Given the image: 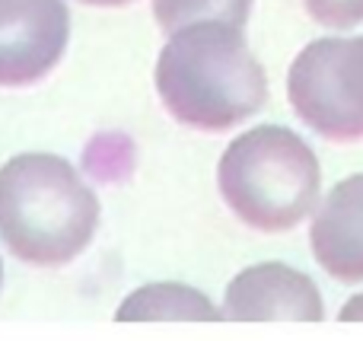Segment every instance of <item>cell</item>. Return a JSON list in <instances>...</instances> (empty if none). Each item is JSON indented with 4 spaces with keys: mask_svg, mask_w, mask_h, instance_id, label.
Returning a JSON list of instances; mask_svg holds the SVG:
<instances>
[{
    "mask_svg": "<svg viewBox=\"0 0 363 341\" xmlns=\"http://www.w3.org/2000/svg\"><path fill=\"white\" fill-rule=\"evenodd\" d=\"M252 13V0H153V16L163 32H179L191 23H230L242 29Z\"/></svg>",
    "mask_w": 363,
    "mask_h": 341,
    "instance_id": "cell-9",
    "label": "cell"
},
{
    "mask_svg": "<svg viewBox=\"0 0 363 341\" xmlns=\"http://www.w3.org/2000/svg\"><path fill=\"white\" fill-rule=\"evenodd\" d=\"M0 281H4V265H0Z\"/></svg>",
    "mask_w": 363,
    "mask_h": 341,
    "instance_id": "cell-13",
    "label": "cell"
},
{
    "mask_svg": "<svg viewBox=\"0 0 363 341\" xmlns=\"http://www.w3.org/2000/svg\"><path fill=\"white\" fill-rule=\"evenodd\" d=\"M99 227V198L57 153H19L0 166V240L35 268L74 262Z\"/></svg>",
    "mask_w": 363,
    "mask_h": 341,
    "instance_id": "cell-2",
    "label": "cell"
},
{
    "mask_svg": "<svg viewBox=\"0 0 363 341\" xmlns=\"http://www.w3.org/2000/svg\"><path fill=\"white\" fill-rule=\"evenodd\" d=\"M118 323H147V319H188V323H217L223 319V310L211 303L201 291L176 281H160V284H144L121 300Z\"/></svg>",
    "mask_w": 363,
    "mask_h": 341,
    "instance_id": "cell-8",
    "label": "cell"
},
{
    "mask_svg": "<svg viewBox=\"0 0 363 341\" xmlns=\"http://www.w3.org/2000/svg\"><path fill=\"white\" fill-rule=\"evenodd\" d=\"M287 96L303 121L328 140L363 138V35L315 38L296 55Z\"/></svg>",
    "mask_w": 363,
    "mask_h": 341,
    "instance_id": "cell-4",
    "label": "cell"
},
{
    "mask_svg": "<svg viewBox=\"0 0 363 341\" xmlns=\"http://www.w3.org/2000/svg\"><path fill=\"white\" fill-rule=\"evenodd\" d=\"M217 185L245 227L284 233L315 211L322 169L300 134L281 125H258L223 150Z\"/></svg>",
    "mask_w": 363,
    "mask_h": 341,
    "instance_id": "cell-3",
    "label": "cell"
},
{
    "mask_svg": "<svg viewBox=\"0 0 363 341\" xmlns=\"http://www.w3.org/2000/svg\"><path fill=\"white\" fill-rule=\"evenodd\" d=\"M338 319H345V323H363V294L347 300L345 310L338 313Z\"/></svg>",
    "mask_w": 363,
    "mask_h": 341,
    "instance_id": "cell-11",
    "label": "cell"
},
{
    "mask_svg": "<svg viewBox=\"0 0 363 341\" xmlns=\"http://www.w3.org/2000/svg\"><path fill=\"white\" fill-rule=\"evenodd\" d=\"M325 316L313 278L281 262H262L230 281L223 297V319L264 323V319H296L319 323Z\"/></svg>",
    "mask_w": 363,
    "mask_h": 341,
    "instance_id": "cell-6",
    "label": "cell"
},
{
    "mask_svg": "<svg viewBox=\"0 0 363 341\" xmlns=\"http://www.w3.org/2000/svg\"><path fill=\"white\" fill-rule=\"evenodd\" d=\"M309 246L332 278L345 284L363 281V172L328 191L309 230Z\"/></svg>",
    "mask_w": 363,
    "mask_h": 341,
    "instance_id": "cell-7",
    "label": "cell"
},
{
    "mask_svg": "<svg viewBox=\"0 0 363 341\" xmlns=\"http://www.w3.org/2000/svg\"><path fill=\"white\" fill-rule=\"evenodd\" d=\"M67 38L64 0H0V86H29L48 77Z\"/></svg>",
    "mask_w": 363,
    "mask_h": 341,
    "instance_id": "cell-5",
    "label": "cell"
},
{
    "mask_svg": "<svg viewBox=\"0 0 363 341\" xmlns=\"http://www.w3.org/2000/svg\"><path fill=\"white\" fill-rule=\"evenodd\" d=\"M309 16L325 29H354L363 23V0H306Z\"/></svg>",
    "mask_w": 363,
    "mask_h": 341,
    "instance_id": "cell-10",
    "label": "cell"
},
{
    "mask_svg": "<svg viewBox=\"0 0 363 341\" xmlns=\"http://www.w3.org/2000/svg\"><path fill=\"white\" fill-rule=\"evenodd\" d=\"M86 6H125V4H134V0H80Z\"/></svg>",
    "mask_w": 363,
    "mask_h": 341,
    "instance_id": "cell-12",
    "label": "cell"
},
{
    "mask_svg": "<svg viewBox=\"0 0 363 341\" xmlns=\"http://www.w3.org/2000/svg\"><path fill=\"white\" fill-rule=\"evenodd\" d=\"M157 93L182 125L226 131L268 102V77L239 26L207 19L172 32L163 45Z\"/></svg>",
    "mask_w": 363,
    "mask_h": 341,
    "instance_id": "cell-1",
    "label": "cell"
}]
</instances>
